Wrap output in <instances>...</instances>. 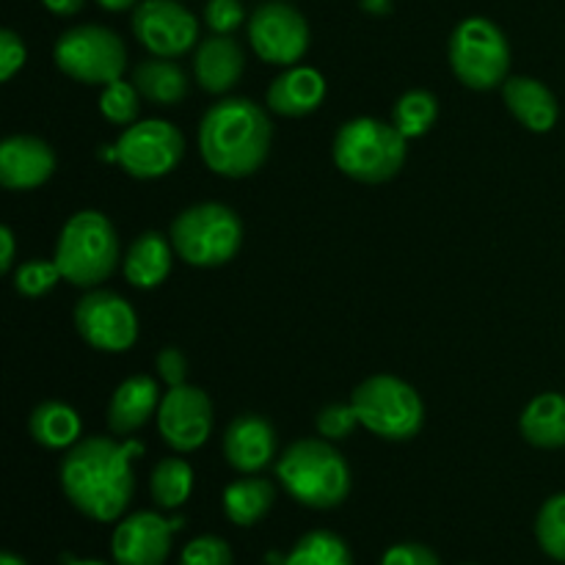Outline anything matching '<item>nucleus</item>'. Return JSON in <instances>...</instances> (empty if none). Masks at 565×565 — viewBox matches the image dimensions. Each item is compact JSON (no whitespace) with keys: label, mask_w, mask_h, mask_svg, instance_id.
<instances>
[{"label":"nucleus","mask_w":565,"mask_h":565,"mask_svg":"<svg viewBox=\"0 0 565 565\" xmlns=\"http://www.w3.org/2000/svg\"><path fill=\"white\" fill-rule=\"evenodd\" d=\"M138 456H143L141 441H116L110 436L77 441L58 469L66 500L94 522L121 519L136 491L132 458Z\"/></svg>","instance_id":"obj_1"},{"label":"nucleus","mask_w":565,"mask_h":565,"mask_svg":"<svg viewBox=\"0 0 565 565\" xmlns=\"http://www.w3.org/2000/svg\"><path fill=\"white\" fill-rule=\"evenodd\" d=\"M268 114L254 99H221L199 125V149L210 171L230 180L252 177L270 152Z\"/></svg>","instance_id":"obj_2"},{"label":"nucleus","mask_w":565,"mask_h":565,"mask_svg":"<svg viewBox=\"0 0 565 565\" xmlns=\"http://www.w3.org/2000/svg\"><path fill=\"white\" fill-rule=\"evenodd\" d=\"M281 486L301 505L329 511L351 494V467L329 439H298L276 463Z\"/></svg>","instance_id":"obj_3"},{"label":"nucleus","mask_w":565,"mask_h":565,"mask_svg":"<svg viewBox=\"0 0 565 565\" xmlns=\"http://www.w3.org/2000/svg\"><path fill=\"white\" fill-rule=\"evenodd\" d=\"M408 138L395 125L359 116L345 121L334 138V163L345 177L367 185L392 180L406 163Z\"/></svg>","instance_id":"obj_4"},{"label":"nucleus","mask_w":565,"mask_h":565,"mask_svg":"<svg viewBox=\"0 0 565 565\" xmlns=\"http://www.w3.org/2000/svg\"><path fill=\"white\" fill-rule=\"evenodd\" d=\"M55 265L75 287H97L119 265V237L114 224L97 210H81L61 230Z\"/></svg>","instance_id":"obj_5"},{"label":"nucleus","mask_w":565,"mask_h":565,"mask_svg":"<svg viewBox=\"0 0 565 565\" xmlns=\"http://www.w3.org/2000/svg\"><path fill=\"white\" fill-rule=\"evenodd\" d=\"M169 237L182 263L193 268H218L241 252L243 224L226 204L202 202L177 215Z\"/></svg>","instance_id":"obj_6"},{"label":"nucleus","mask_w":565,"mask_h":565,"mask_svg":"<svg viewBox=\"0 0 565 565\" xmlns=\"http://www.w3.org/2000/svg\"><path fill=\"white\" fill-rule=\"evenodd\" d=\"M351 406L359 425L386 441H408L423 430L425 403L397 375H373L353 390Z\"/></svg>","instance_id":"obj_7"},{"label":"nucleus","mask_w":565,"mask_h":565,"mask_svg":"<svg viewBox=\"0 0 565 565\" xmlns=\"http://www.w3.org/2000/svg\"><path fill=\"white\" fill-rule=\"evenodd\" d=\"M450 66L463 86L475 92L500 88L511 70V44L497 22L469 17L450 36Z\"/></svg>","instance_id":"obj_8"},{"label":"nucleus","mask_w":565,"mask_h":565,"mask_svg":"<svg viewBox=\"0 0 565 565\" xmlns=\"http://www.w3.org/2000/svg\"><path fill=\"white\" fill-rule=\"evenodd\" d=\"M53 58L66 77L88 86H108L127 70L125 42L105 25H75L64 31L55 42Z\"/></svg>","instance_id":"obj_9"},{"label":"nucleus","mask_w":565,"mask_h":565,"mask_svg":"<svg viewBox=\"0 0 565 565\" xmlns=\"http://www.w3.org/2000/svg\"><path fill=\"white\" fill-rule=\"evenodd\" d=\"M185 154V138L171 121L147 119L127 127L116 141V163L136 180L171 174Z\"/></svg>","instance_id":"obj_10"},{"label":"nucleus","mask_w":565,"mask_h":565,"mask_svg":"<svg viewBox=\"0 0 565 565\" xmlns=\"http://www.w3.org/2000/svg\"><path fill=\"white\" fill-rule=\"evenodd\" d=\"M248 42L254 53L276 66H296L307 55L312 33L303 14L281 0L263 3L248 20Z\"/></svg>","instance_id":"obj_11"},{"label":"nucleus","mask_w":565,"mask_h":565,"mask_svg":"<svg viewBox=\"0 0 565 565\" xmlns=\"http://www.w3.org/2000/svg\"><path fill=\"white\" fill-rule=\"evenodd\" d=\"M77 334L103 353H125L138 340V315L130 301L108 290H92L75 307Z\"/></svg>","instance_id":"obj_12"},{"label":"nucleus","mask_w":565,"mask_h":565,"mask_svg":"<svg viewBox=\"0 0 565 565\" xmlns=\"http://www.w3.org/2000/svg\"><path fill=\"white\" fill-rule=\"evenodd\" d=\"M132 33L160 58H177L199 42V20L177 0H143L132 11Z\"/></svg>","instance_id":"obj_13"},{"label":"nucleus","mask_w":565,"mask_h":565,"mask_svg":"<svg viewBox=\"0 0 565 565\" xmlns=\"http://www.w3.org/2000/svg\"><path fill=\"white\" fill-rule=\"evenodd\" d=\"M213 403L199 386H169L158 408V430L177 452H193L213 434Z\"/></svg>","instance_id":"obj_14"},{"label":"nucleus","mask_w":565,"mask_h":565,"mask_svg":"<svg viewBox=\"0 0 565 565\" xmlns=\"http://www.w3.org/2000/svg\"><path fill=\"white\" fill-rule=\"evenodd\" d=\"M185 527V519H163L160 513L138 511L121 519L110 539L116 565H163L171 555V539Z\"/></svg>","instance_id":"obj_15"},{"label":"nucleus","mask_w":565,"mask_h":565,"mask_svg":"<svg viewBox=\"0 0 565 565\" xmlns=\"http://www.w3.org/2000/svg\"><path fill=\"white\" fill-rule=\"evenodd\" d=\"M55 171V152L36 136H11L0 143V182L11 191L44 185Z\"/></svg>","instance_id":"obj_16"},{"label":"nucleus","mask_w":565,"mask_h":565,"mask_svg":"<svg viewBox=\"0 0 565 565\" xmlns=\"http://www.w3.org/2000/svg\"><path fill=\"white\" fill-rule=\"evenodd\" d=\"M224 456L241 475H257L276 456V430L259 414H241L224 434Z\"/></svg>","instance_id":"obj_17"},{"label":"nucleus","mask_w":565,"mask_h":565,"mask_svg":"<svg viewBox=\"0 0 565 565\" xmlns=\"http://www.w3.org/2000/svg\"><path fill=\"white\" fill-rule=\"evenodd\" d=\"M246 70V55L241 44L232 39V33H215V36L202 39L193 55V72L204 92L224 94L237 86Z\"/></svg>","instance_id":"obj_18"},{"label":"nucleus","mask_w":565,"mask_h":565,"mask_svg":"<svg viewBox=\"0 0 565 565\" xmlns=\"http://www.w3.org/2000/svg\"><path fill=\"white\" fill-rule=\"evenodd\" d=\"M160 390L149 375H132L116 386L108 403V428L116 436H130L141 430L160 408Z\"/></svg>","instance_id":"obj_19"},{"label":"nucleus","mask_w":565,"mask_h":565,"mask_svg":"<svg viewBox=\"0 0 565 565\" xmlns=\"http://www.w3.org/2000/svg\"><path fill=\"white\" fill-rule=\"evenodd\" d=\"M502 99H505L508 110L527 127L530 132H550L557 125L561 116V105L552 94L550 86L527 75L508 77L502 83Z\"/></svg>","instance_id":"obj_20"},{"label":"nucleus","mask_w":565,"mask_h":565,"mask_svg":"<svg viewBox=\"0 0 565 565\" xmlns=\"http://www.w3.org/2000/svg\"><path fill=\"white\" fill-rule=\"evenodd\" d=\"M326 99V77L309 66H287L268 88V108L281 116H307Z\"/></svg>","instance_id":"obj_21"},{"label":"nucleus","mask_w":565,"mask_h":565,"mask_svg":"<svg viewBox=\"0 0 565 565\" xmlns=\"http://www.w3.org/2000/svg\"><path fill=\"white\" fill-rule=\"evenodd\" d=\"M174 263V246L160 232H143L125 254V279L138 290L163 285Z\"/></svg>","instance_id":"obj_22"},{"label":"nucleus","mask_w":565,"mask_h":565,"mask_svg":"<svg viewBox=\"0 0 565 565\" xmlns=\"http://www.w3.org/2000/svg\"><path fill=\"white\" fill-rule=\"evenodd\" d=\"M524 441L541 450H557L565 447V395L561 392H544L524 406L519 419Z\"/></svg>","instance_id":"obj_23"},{"label":"nucleus","mask_w":565,"mask_h":565,"mask_svg":"<svg viewBox=\"0 0 565 565\" xmlns=\"http://www.w3.org/2000/svg\"><path fill=\"white\" fill-rule=\"evenodd\" d=\"M132 83H136L138 94H141L147 103L160 105V108H171V105L182 103L188 94V75L177 61L152 58L141 61V64L132 70Z\"/></svg>","instance_id":"obj_24"},{"label":"nucleus","mask_w":565,"mask_h":565,"mask_svg":"<svg viewBox=\"0 0 565 565\" xmlns=\"http://www.w3.org/2000/svg\"><path fill=\"white\" fill-rule=\"evenodd\" d=\"M276 502V486L270 480L248 475V478L235 480L224 491V511L226 519L237 527H252L259 519L268 516Z\"/></svg>","instance_id":"obj_25"},{"label":"nucleus","mask_w":565,"mask_h":565,"mask_svg":"<svg viewBox=\"0 0 565 565\" xmlns=\"http://www.w3.org/2000/svg\"><path fill=\"white\" fill-rule=\"evenodd\" d=\"M28 428H31V436L36 445L47 447V450H66V447L77 445L83 423L72 406L58 401H47L33 408Z\"/></svg>","instance_id":"obj_26"},{"label":"nucleus","mask_w":565,"mask_h":565,"mask_svg":"<svg viewBox=\"0 0 565 565\" xmlns=\"http://www.w3.org/2000/svg\"><path fill=\"white\" fill-rule=\"evenodd\" d=\"M149 489H152L154 502L166 511H174L182 502H188L193 491V469L191 463L182 458H163L154 463L152 478H149Z\"/></svg>","instance_id":"obj_27"},{"label":"nucleus","mask_w":565,"mask_h":565,"mask_svg":"<svg viewBox=\"0 0 565 565\" xmlns=\"http://www.w3.org/2000/svg\"><path fill=\"white\" fill-rule=\"evenodd\" d=\"M285 565H353V555L337 533L312 530L298 539Z\"/></svg>","instance_id":"obj_28"},{"label":"nucleus","mask_w":565,"mask_h":565,"mask_svg":"<svg viewBox=\"0 0 565 565\" xmlns=\"http://www.w3.org/2000/svg\"><path fill=\"white\" fill-rule=\"evenodd\" d=\"M436 119H439V99L430 92H423V88L403 94L395 103V110H392V125L406 138L425 136L436 125Z\"/></svg>","instance_id":"obj_29"},{"label":"nucleus","mask_w":565,"mask_h":565,"mask_svg":"<svg viewBox=\"0 0 565 565\" xmlns=\"http://www.w3.org/2000/svg\"><path fill=\"white\" fill-rule=\"evenodd\" d=\"M535 539L552 561L565 563V491L541 505L535 519Z\"/></svg>","instance_id":"obj_30"},{"label":"nucleus","mask_w":565,"mask_h":565,"mask_svg":"<svg viewBox=\"0 0 565 565\" xmlns=\"http://www.w3.org/2000/svg\"><path fill=\"white\" fill-rule=\"evenodd\" d=\"M99 110H103V116L110 121V125H119V127L136 125L138 110H141V105H138L136 83L119 77V81L103 86Z\"/></svg>","instance_id":"obj_31"},{"label":"nucleus","mask_w":565,"mask_h":565,"mask_svg":"<svg viewBox=\"0 0 565 565\" xmlns=\"http://www.w3.org/2000/svg\"><path fill=\"white\" fill-rule=\"evenodd\" d=\"M64 279L61 276V268L53 263H44V259H33V263L20 265L14 270V290L25 298H42L53 290L58 281Z\"/></svg>","instance_id":"obj_32"},{"label":"nucleus","mask_w":565,"mask_h":565,"mask_svg":"<svg viewBox=\"0 0 565 565\" xmlns=\"http://www.w3.org/2000/svg\"><path fill=\"white\" fill-rule=\"evenodd\" d=\"M359 417L351 403H329L318 412V430L323 439L342 441L356 430Z\"/></svg>","instance_id":"obj_33"},{"label":"nucleus","mask_w":565,"mask_h":565,"mask_svg":"<svg viewBox=\"0 0 565 565\" xmlns=\"http://www.w3.org/2000/svg\"><path fill=\"white\" fill-rule=\"evenodd\" d=\"M180 565H232V550L218 535H199L182 550Z\"/></svg>","instance_id":"obj_34"},{"label":"nucleus","mask_w":565,"mask_h":565,"mask_svg":"<svg viewBox=\"0 0 565 565\" xmlns=\"http://www.w3.org/2000/svg\"><path fill=\"white\" fill-rule=\"evenodd\" d=\"M243 17L246 9L241 0H210L204 9V22L213 33H235L243 25Z\"/></svg>","instance_id":"obj_35"},{"label":"nucleus","mask_w":565,"mask_h":565,"mask_svg":"<svg viewBox=\"0 0 565 565\" xmlns=\"http://www.w3.org/2000/svg\"><path fill=\"white\" fill-rule=\"evenodd\" d=\"M25 58L28 50L20 33L9 31V28L0 31V81H11L25 66Z\"/></svg>","instance_id":"obj_36"},{"label":"nucleus","mask_w":565,"mask_h":565,"mask_svg":"<svg viewBox=\"0 0 565 565\" xmlns=\"http://www.w3.org/2000/svg\"><path fill=\"white\" fill-rule=\"evenodd\" d=\"M154 367H158V375L166 381L169 386H182L188 379V359L180 348L166 345L163 351L158 353L154 359Z\"/></svg>","instance_id":"obj_37"},{"label":"nucleus","mask_w":565,"mask_h":565,"mask_svg":"<svg viewBox=\"0 0 565 565\" xmlns=\"http://www.w3.org/2000/svg\"><path fill=\"white\" fill-rule=\"evenodd\" d=\"M381 565H441L434 550L423 544H397L386 550Z\"/></svg>","instance_id":"obj_38"},{"label":"nucleus","mask_w":565,"mask_h":565,"mask_svg":"<svg viewBox=\"0 0 565 565\" xmlns=\"http://www.w3.org/2000/svg\"><path fill=\"white\" fill-rule=\"evenodd\" d=\"M0 248H3V252H0V270H3V274H9L11 265H14V254H17L14 232H11L9 226H3V230H0Z\"/></svg>","instance_id":"obj_39"},{"label":"nucleus","mask_w":565,"mask_h":565,"mask_svg":"<svg viewBox=\"0 0 565 565\" xmlns=\"http://www.w3.org/2000/svg\"><path fill=\"white\" fill-rule=\"evenodd\" d=\"M42 3H44V9H50L53 14L70 17V14H77L86 0H42Z\"/></svg>","instance_id":"obj_40"},{"label":"nucleus","mask_w":565,"mask_h":565,"mask_svg":"<svg viewBox=\"0 0 565 565\" xmlns=\"http://www.w3.org/2000/svg\"><path fill=\"white\" fill-rule=\"evenodd\" d=\"M105 11H127L132 6H138V0H97Z\"/></svg>","instance_id":"obj_41"},{"label":"nucleus","mask_w":565,"mask_h":565,"mask_svg":"<svg viewBox=\"0 0 565 565\" xmlns=\"http://www.w3.org/2000/svg\"><path fill=\"white\" fill-rule=\"evenodd\" d=\"M61 565H108L103 561H77V557L72 555H61Z\"/></svg>","instance_id":"obj_42"},{"label":"nucleus","mask_w":565,"mask_h":565,"mask_svg":"<svg viewBox=\"0 0 565 565\" xmlns=\"http://www.w3.org/2000/svg\"><path fill=\"white\" fill-rule=\"evenodd\" d=\"M0 565H28V563L22 561V557L11 555V552H3V555H0Z\"/></svg>","instance_id":"obj_43"}]
</instances>
